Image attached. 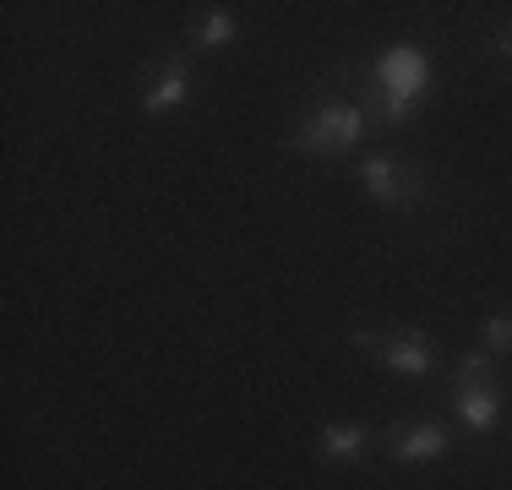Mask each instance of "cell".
Instances as JSON below:
<instances>
[{"label":"cell","instance_id":"8992f818","mask_svg":"<svg viewBox=\"0 0 512 490\" xmlns=\"http://www.w3.org/2000/svg\"><path fill=\"white\" fill-rule=\"evenodd\" d=\"M387 452L398 463H436V458H447V431L436 420H404L387 431Z\"/></svg>","mask_w":512,"mask_h":490},{"label":"cell","instance_id":"3957f363","mask_svg":"<svg viewBox=\"0 0 512 490\" xmlns=\"http://www.w3.org/2000/svg\"><path fill=\"white\" fill-rule=\"evenodd\" d=\"M491 360L496 354H485V349L463 354L458 376H453V409L469 431H496V420H502V382H496Z\"/></svg>","mask_w":512,"mask_h":490},{"label":"cell","instance_id":"30bf717a","mask_svg":"<svg viewBox=\"0 0 512 490\" xmlns=\"http://www.w3.org/2000/svg\"><path fill=\"white\" fill-rule=\"evenodd\" d=\"M485 354H512V311L485 316Z\"/></svg>","mask_w":512,"mask_h":490},{"label":"cell","instance_id":"6da1fadb","mask_svg":"<svg viewBox=\"0 0 512 490\" xmlns=\"http://www.w3.org/2000/svg\"><path fill=\"white\" fill-rule=\"evenodd\" d=\"M425 88H431V60L414 44H393L376 55V120L382 126H404L414 109L425 104Z\"/></svg>","mask_w":512,"mask_h":490},{"label":"cell","instance_id":"9c48e42d","mask_svg":"<svg viewBox=\"0 0 512 490\" xmlns=\"http://www.w3.org/2000/svg\"><path fill=\"white\" fill-rule=\"evenodd\" d=\"M235 11L229 6H207L197 11V22H191V49L197 55H213V49H224V44H235Z\"/></svg>","mask_w":512,"mask_h":490},{"label":"cell","instance_id":"277c9868","mask_svg":"<svg viewBox=\"0 0 512 490\" xmlns=\"http://www.w3.org/2000/svg\"><path fill=\"white\" fill-rule=\"evenodd\" d=\"M349 343H355V349H371V360L393 376H414V382H420V376L436 371V343L425 333H414V327H387V333H376V327H349Z\"/></svg>","mask_w":512,"mask_h":490},{"label":"cell","instance_id":"7a4b0ae2","mask_svg":"<svg viewBox=\"0 0 512 490\" xmlns=\"http://www.w3.org/2000/svg\"><path fill=\"white\" fill-rule=\"evenodd\" d=\"M360 131H365V109L338 98V104L311 109V115L289 131V147H295V153H306V158H344L349 147L360 142Z\"/></svg>","mask_w":512,"mask_h":490},{"label":"cell","instance_id":"8fae6325","mask_svg":"<svg viewBox=\"0 0 512 490\" xmlns=\"http://www.w3.org/2000/svg\"><path fill=\"white\" fill-rule=\"evenodd\" d=\"M496 49H502V60H507V66H512V28L502 33V39H496Z\"/></svg>","mask_w":512,"mask_h":490},{"label":"cell","instance_id":"5b68a950","mask_svg":"<svg viewBox=\"0 0 512 490\" xmlns=\"http://www.w3.org/2000/svg\"><path fill=\"white\" fill-rule=\"evenodd\" d=\"M360 180H365V196H371L376 207H414L431 191L425 169L409 164V158H398V153H371L360 164Z\"/></svg>","mask_w":512,"mask_h":490},{"label":"cell","instance_id":"52a82bcc","mask_svg":"<svg viewBox=\"0 0 512 490\" xmlns=\"http://www.w3.org/2000/svg\"><path fill=\"white\" fill-rule=\"evenodd\" d=\"M191 98V66L186 60H164V66L153 71V82L142 88V109L148 115H169V109H180Z\"/></svg>","mask_w":512,"mask_h":490},{"label":"cell","instance_id":"ba28073f","mask_svg":"<svg viewBox=\"0 0 512 490\" xmlns=\"http://www.w3.org/2000/svg\"><path fill=\"white\" fill-rule=\"evenodd\" d=\"M371 425H355V420H344V425H327L322 436H316V458L322 463H360L365 452H371Z\"/></svg>","mask_w":512,"mask_h":490}]
</instances>
